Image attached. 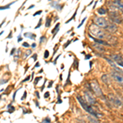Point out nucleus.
Segmentation results:
<instances>
[{
  "label": "nucleus",
  "mask_w": 123,
  "mask_h": 123,
  "mask_svg": "<svg viewBox=\"0 0 123 123\" xmlns=\"http://www.w3.org/2000/svg\"><path fill=\"white\" fill-rule=\"evenodd\" d=\"M89 31L91 35H94L97 39H103L104 38H106V34L104 33V31L101 29V27H99L98 25H97L95 23H93L92 25H90Z\"/></svg>",
  "instance_id": "nucleus-1"
},
{
  "label": "nucleus",
  "mask_w": 123,
  "mask_h": 123,
  "mask_svg": "<svg viewBox=\"0 0 123 123\" xmlns=\"http://www.w3.org/2000/svg\"><path fill=\"white\" fill-rule=\"evenodd\" d=\"M76 98H77V100H78L79 104H80L81 105L82 108L84 109L85 111H86V112H88V113L91 114L92 116L95 117H101V115H98V113H97V112H95L94 109H93V108L90 106V105L88 104V103H86L84 99H83L82 97H81V96H80V95H78V96L76 97Z\"/></svg>",
  "instance_id": "nucleus-2"
},
{
  "label": "nucleus",
  "mask_w": 123,
  "mask_h": 123,
  "mask_svg": "<svg viewBox=\"0 0 123 123\" xmlns=\"http://www.w3.org/2000/svg\"><path fill=\"white\" fill-rule=\"evenodd\" d=\"M94 22L97 25H98L101 28H104V29H107L108 26V23L109 21H107L106 19L104 18V17H95L94 18Z\"/></svg>",
  "instance_id": "nucleus-3"
},
{
  "label": "nucleus",
  "mask_w": 123,
  "mask_h": 123,
  "mask_svg": "<svg viewBox=\"0 0 123 123\" xmlns=\"http://www.w3.org/2000/svg\"><path fill=\"white\" fill-rule=\"evenodd\" d=\"M90 86H91V88H92L93 91L95 93V94H96L97 96H101V95L103 94V92H102V90H101V89L99 87V85L98 84V82H97L96 80L91 81Z\"/></svg>",
  "instance_id": "nucleus-4"
},
{
  "label": "nucleus",
  "mask_w": 123,
  "mask_h": 123,
  "mask_svg": "<svg viewBox=\"0 0 123 123\" xmlns=\"http://www.w3.org/2000/svg\"><path fill=\"white\" fill-rule=\"evenodd\" d=\"M111 76H112V79H113L117 83H118L120 85L123 86V76H122L121 74H119V73H117V71H112Z\"/></svg>",
  "instance_id": "nucleus-5"
},
{
  "label": "nucleus",
  "mask_w": 123,
  "mask_h": 123,
  "mask_svg": "<svg viewBox=\"0 0 123 123\" xmlns=\"http://www.w3.org/2000/svg\"><path fill=\"white\" fill-rule=\"evenodd\" d=\"M110 18L112 19V22H116V23H122V18L120 17V16L116 11H112L110 12Z\"/></svg>",
  "instance_id": "nucleus-6"
},
{
  "label": "nucleus",
  "mask_w": 123,
  "mask_h": 123,
  "mask_svg": "<svg viewBox=\"0 0 123 123\" xmlns=\"http://www.w3.org/2000/svg\"><path fill=\"white\" fill-rule=\"evenodd\" d=\"M85 99H86L87 103H88L90 105H94L95 104V99L94 97L91 95V94L90 92H88V91H85Z\"/></svg>",
  "instance_id": "nucleus-7"
},
{
  "label": "nucleus",
  "mask_w": 123,
  "mask_h": 123,
  "mask_svg": "<svg viewBox=\"0 0 123 123\" xmlns=\"http://www.w3.org/2000/svg\"><path fill=\"white\" fill-rule=\"evenodd\" d=\"M111 58L112 59L113 61L116 62V63L119 66L122 67H123V58L121 56H119V55H111Z\"/></svg>",
  "instance_id": "nucleus-8"
},
{
  "label": "nucleus",
  "mask_w": 123,
  "mask_h": 123,
  "mask_svg": "<svg viewBox=\"0 0 123 123\" xmlns=\"http://www.w3.org/2000/svg\"><path fill=\"white\" fill-rule=\"evenodd\" d=\"M90 39H92L93 40H94L95 43H98V44L107 45V46H108H108H109V43H107L106 41L103 40V39H97V38H94V37H93L92 35H90Z\"/></svg>",
  "instance_id": "nucleus-9"
},
{
  "label": "nucleus",
  "mask_w": 123,
  "mask_h": 123,
  "mask_svg": "<svg viewBox=\"0 0 123 123\" xmlns=\"http://www.w3.org/2000/svg\"><path fill=\"white\" fill-rule=\"evenodd\" d=\"M113 4L116 6L117 8V9H120L121 11L123 12V3L120 0H114L113 1Z\"/></svg>",
  "instance_id": "nucleus-10"
},
{
  "label": "nucleus",
  "mask_w": 123,
  "mask_h": 123,
  "mask_svg": "<svg viewBox=\"0 0 123 123\" xmlns=\"http://www.w3.org/2000/svg\"><path fill=\"white\" fill-rule=\"evenodd\" d=\"M117 25H115L113 22L108 23V28H107V30H108L111 32H115V31H117Z\"/></svg>",
  "instance_id": "nucleus-11"
},
{
  "label": "nucleus",
  "mask_w": 123,
  "mask_h": 123,
  "mask_svg": "<svg viewBox=\"0 0 123 123\" xmlns=\"http://www.w3.org/2000/svg\"><path fill=\"white\" fill-rule=\"evenodd\" d=\"M105 59H106V61L108 62L109 63V64L111 65L113 68L115 69V70H117V71H120V70L118 69V67L116 66V63H115V62H113V61H112L111 59H109V58H107V57H105Z\"/></svg>",
  "instance_id": "nucleus-12"
},
{
  "label": "nucleus",
  "mask_w": 123,
  "mask_h": 123,
  "mask_svg": "<svg viewBox=\"0 0 123 123\" xmlns=\"http://www.w3.org/2000/svg\"><path fill=\"white\" fill-rule=\"evenodd\" d=\"M101 79H102L103 82H104V84H106V85H110V84H111L110 80H109L108 76H107V75H104V76H102V77H101Z\"/></svg>",
  "instance_id": "nucleus-13"
},
{
  "label": "nucleus",
  "mask_w": 123,
  "mask_h": 123,
  "mask_svg": "<svg viewBox=\"0 0 123 123\" xmlns=\"http://www.w3.org/2000/svg\"><path fill=\"white\" fill-rule=\"evenodd\" d=\"M88 120L90 121V123H100L99 121L97 119V117L92 116H88Z\"/></svg>",
  "instance_id": "nucleus-14"
},
{
  "label": "nucleus",
  "mask_w": 123,
  "mask_h": 123,
  "mask_svg": "<svg viewBox=\"0 0 123 123\" xmlns=\"http://www.w3.org/2000/svg\"><path fill=\"white\" fill-rule=\"evenodd\" d=\"M24 36L26 37V38H30L31 39H35V37H36V35H35V34L26 32V33L24 34Z\"/></svg>",
  "instance_id": "nucleus-15"
},
{
  "label": "nucleus",
  "mask_w": 123,
  "mask_h": 123,
  "mask_svg": "<svg viewBox=\"0 0 123 123\" xmlns=\"http://www.w3.org/2000/svg\"><path fill=\"white\" fill-rule=\"evenodd\" d=\"M106 10H105L104 8H99V9H98V14H100V15H104V14H106Z\"/></svg>",
  "instance_id": "nucleus-16"
},
{
  "label": "nucleus",
  "mask_w": 123,
  "mask_h": 123,
  "mask_svg": "<svg viewBox=\"0 0 123 123\" xmlns=\"http://www.w3.org/2000/svg\"><path fill=\"white\" fill-rule=\"evenodd\" d=\"M51 25V18H49V17H47L46 19V23H45V26L46 27H49Z\"/></svg>",
  "instance_id": "nucleus-17"
},
{
  "label": "nucleus",
  "mask_w": 123,
  "mask_h": 123,
  "mask_svg": "<svg viewBox=\"0 0 123 123\" xmlns=\"http://www.w3.org/2000/svg\"><path fill=\"white\" fill-rule=\"evenodd\" d=\"M76 13H77V9H76V12H74V15H73L72 17H71V19H69L68 21H66V24L69 23L70 21H72V20H74V19H75V17H76Z\"/></svg>",
  "instance_id": "nucleus-18"
},
{
  "label": "nucleus",
  "mask_w": 123,
  "mask_h": 123,
  "mask_svg": "<svg viewBox=\"0 0 123 123\" xmlns=\"http://www.w3.org/2000/svg\"><path fill=\"white\" fill-rule=\"evenodd\" d=\"M13 3H14V2H13V3H10V4H7V5H6V6H3V7H0V9H1V10L8 9L9 7H11V5H12V4H13Z\"/></svg>",
  "instance_id": "nucleus-19"
},
{
  "label": "nucleus",
  "mask_w": 123,
  "mask_h": 123,
  "mask_svg": "<svg viewBox=\"0 0 123 123\" xmlns=\"http://www.w3.org/2000/svg\"><path fill=\"white\" fill-rule=\"evenodd\" d=\"M94 47L95 48V49H97V50L100 51V52H104V49L103 47H100V46H98V45H94Z\"/></svg>",
  "instance_id": "nucleus-20"
},
{
  "label": "nucleus",
  "mask_w": 123,
  "mask_h": 123,
  "mask_svg": "<svg viewBox=\"0 0 123 123\" xmlns=\"http://www.w3.org/2000/svg\"><path fill=\"white\" fill-rule=\"evenodd\" d=\"M59 25H60V24H59V23H57V25H55V27H54V28H53V30L52 31V33L54 34L55 32H56V31H57V29H58V27H59Z\"/></svg>",
  "instance_id": "nucleus-21"
},
{
  "label": "nucleus",
  "mask_w": 123,
  "mask_h": 123,
  "mask_svg": "<svg viewBox=\"0 0 123 123\" xmlns=\"http://www.w3.org/2000/svg\"><path fill=\"white\" fill-rule=\"evenodd\" d=\"M41 21H42V19H39L38 25H37L36 26H35V29H38V28H39V27L41 26Z\"/></svg>",
  "instance_id": "nucleus-22"
},
{
  "label": "nucleus",
  "mask_w": 123,
  "mask_h": 123,
  "mask_svg": "<svg viewBox=\"0 0 123 123\" xmlns=\"http://www.w3.org/2000/svg\"><path fill=\"white\" fill-rule=\"evenodd\" d=\"M49 51H48V50H45V52H44V57H45V58H47V57H49Z\"/></svg>",
  "instance_id": "nucleus-23"
},
{
  "label": "nucleus",
  "mask_w": 123,
  "mask_h": 123,
  "mask_svg": "<svg viewBox=\"0 0 123 123\" xmlns=\"http://www.w3.org/2000/svg\"><path fill=\"white\" fill-rule=\"evenodd\" d=\"M41 13H42V11H39V12H36L35 13H34L33 17H36L37 15H40Z\"/></svg>",
  "instance_id": "nucleus-24"
},
{
  "label": "nucleus",
  "mask_w": 123,
  "mask_h": 123,
  "mask_svg": "<svg viewBox=\"0 0 123 123\" xmlns=\"http://www.w3.org/2000/svg\"><path fill=\"white\" fill-rule=\"evenodd\" d=\"M85 20H86V17H85V18L82 20V21H81V22H80V25H78V28H80V27L81 26V25H82L83 24H84V22H85Z\"/></svg>",
  "instance_id": "nucleus-25"
},
{
  "label": "nucleus",
  "mask_w": 123,
  "mask_h": 123,
  "mask_svg": "<svg viewBox=\"0 0 123 123\" xmlns=\"http://www.w3.org/2000/svg\"><path fill=\"white\" fill-rule=\"evenodd\" d=\"M22 46H23V47H25V48H28V47H30V44H29L28 43L25 42V43H22Z\"/></svg>",
  "instance_id": "nucleus-26"
},
{
  "label": "nucleus",
  "mask_w": 123,
  "mask_h": 123,
  "mask_svg": "<svg viewBox=\"0 0 123 123\" xmlns=\"http://www.w3.org/2000/svg\"><path fill=\"white\" fill-rule=\"evenodd\" d=\"M41 79V77H37V78H35V84L36 85V84H38V82H39V80Z\"/></svg>",
  "instance_id": "nucleus-27"
},
{
  "label": "nucleus",
  "mask_w": 123,
  "mask_h": 123,
  "mask_svg": "<svg viewBox=\"0 0 123 123\" xmlns=\"http://www.w3.org/2000/svg\"><path fill=\"white\" fill-rule=\"evenodd\" d=\"M71 40H68V41H67V42L66 43H65V44H64V48H65V49H66V48H67V46H68L69 44H70V43H71Z\"/></svg>",
  "instance_id": "nucleus-28"
},
{
  "label": "nucleus",
  "mask_w": 123,
  "mask_h": 123,
  "mask_svg": "<svg viewBox=\"0 0 123 123\" xmlns=\"http://www.w3.org/2000/svg\"><path fill=\"white\" fill-rule=\"evenodd\" d=\"M31 50H27V52H26V53H25V57H27L29 56V54H31Z\"/></svg>",
  "instance_id": "nucleus-29"
},
{
  "label": "nucleus",
  "mask_w": 123,
  "mask_h": 123,
  "mask_svg": "<svg viewBox=\"0 0 123 123\" xmlns=\"http://www.w3.org/2000/svg\"><path fill=\"white\" fill-rule=\"evenodd\" d=\"M45 39H46V38H45V36H42V37H41V38H40V43H43V41L45 40Z\"/></svg>",
  "instance_id": "nucleus-30"
},
{
  "label": "nucleus",
  "mask_w": 123,
  "mask_h": 123,
  "mask_svg": "<svg viewBox=\"0 0 123 123\" xmlns=\"http://www.w3.org/2000/svg\"><path fill=\"white\" fill-rule=\"evenodd\" d=\"M30 79H31V76H29L28 77H26V78H25V80H22V82H25V81L29 80H30Z\"/></svg>",
  "instance_id": "nucleus-31"
},
{
  "label": "nucleus",
  "mask_w": 123,
  "mask_h": 123,
  "mask_svg": "<svg viewBox=\"0 0 123 123\" xmlns=\"http://www.w3.org/2000/svg\"><path fill=\"white\" fill-rule=\"evenodd\" d=\"M43 122L44 123H50V119H45Z\"/></svg>",
  "instance_id": "nucleus-32"
},
{
  "label": "nucleus",
  "mask_w": 123,
  "mask_h": 123,
  "mask_svg": "<svg viewBox=\"0 0 123 123\" xmlns=\"http://www.w3.org/2000/svg\"><path fill=\"white\" fill-rule=\"evenodd\" d=\"M53 84V81H51L50 84H49V85H48V88H50L51 86H52V85Z\"/></svg>",
  "instance_id": "nucleus-33"
},
{
  "label": "nucleus",
  "mask_w": 123,
  "mask_h": 123,
  "mask_svg": "<svg viewBox=\"0 0 123 123\" xmlns=\"http://www.w3.org/2000/svg\"><path fill=\"white\" fill-rule=\"evenodd\" d=\"M15 50H16V49H15V48H13V49H12V52H11V53H10V54H11V55H12L13 53H14Z\"/></svg>",
  "instance_id": "nucleus-34"
},
{
  "label": "nucleus",
  "mask_w": 123,
  "mask_h": 123,
  "mask_svg": "<svg viewBox=\"0 0 123 123\" xmlns=\"http://www.w3.org/2000/svg\"><path fill=\"white\" fill-rule=\"evenodd\" d=\"M49 92H47V93H45L44 97H45V98H48V97H49Z\"/></svg>",
  "instance_id": "nucleus-35"
},
{
  "label": "nucleus",
  "mask_w": 123,
  "mask_h": 123,
  "mask_svg": "<svg viewBox=\"0 0 123 123\" xmlns=\"http://www.w3.org/2000/svg\"><path fill=\"white\" fill-rule=\"evenodd\" d=\"M12 31H11V32L9 33V35H8V36H7V39L12 38Z\"/></svg>",
  "instance_id": "nucleus-36"
},
{
  "label": "nucleus",
  "mask_w": 123,
  "mask_h": 123,
  "mask_svg": "<svg viewBox=\"0 0 123 123\" xmlns=\"http://www.w3.org/2000/svg\"><path fill=\"white\" fill-rule=\"evenodd\" d=\"M33 58L35 59V60H36V59H37V54H35V55H34V56H33Z\"/></svg>",
  "instance_id": "nucleus-37"
},
{
  "label": "nucleus",
  "mask_w": 123,
  "mask_h": 123,
  "mask_svg": "<svg viewBox=\"0 0 123 123\" xmlns=\"http://www.w3.org/2000/svg\"><path fill=\"white\" fill-rule=\"evenodd\" d=\"M97 3H98V1H96V2H95V3H94V7H93V8H95V6H96Z\"/></svg>",
  "instance_id": "nucleus-38"
},
{
  "label": "nucleus",
  "mask_w": 123,
  "mask_h": 123,
  "mask_svg": "<svg viewBox=\"0 0 123 123\" xmlns=\"http://www.w3.org/2000/svg\"><path fill=\"white\" fill-rule=\"evenodd\" d=\"M31 46H32V48H35V46H36V44H35V43H32V45H31Z\"/></svg>",
  "instance_id": "nucleus-39"
},
{
  "label": "nucleus",
  "mask_w": 123,
  "mask_h": 123,
  "mask_svg": "<svg viewBox=\"0 0 123 123\" xmlns=\"http://www.w3.org/2000/svg\"><path fill=\"white\" fill-rule=\"evenodd\" d=\"M25 97H26V92H25V95H24V97H22V99L23 98H25Z\"/></svg>",
  "instance_id": "nucleus-40"
},
{
  "label": "nucleus",
  "mask_w": 123,
  "mask_h": 123,
  "mask_svg": "<svg viewBox=\"0 0 123 123\" xmlns=\"http://www.w3.org/2000/svg\"><path fill=\"white\" fill-rule=\"evenodd\" d=\"M35 7V6H34V5H31V6H30L28 9H31V8H32V7Z\"/></svg>",
  "instance_id": "nucleus-41"
},
{
  "label": "nucleus",
  "mask_w": 123,
  "mask_h": 123,
  "mask_svg": "<svg viewBox=\"0 0 123 123\" xmlns=\"http://www.w3.org/2000/svg\"><path fill=\"white\" fill-rule=\"evenodd\" d=\"M91 57V56H86L85 57V59H88V58H90Z\"/></svg>",
  "instance_id": "nucleus-42"
},
{
  "label": "nucleus",
  "mask_w": 123,
  "mask_h": 123,
  "mask_svg": "<svg viewBox=\"0 0 123 123\" xmlns=\"http://www.w3.org/2000/svg\"><path fill=\"white\" fill-rule=\"evenodd\" d=\"M39 67V63H37V64L35 65V67Z\"/></svg>",
  "instance_id": "nucleus-43"
},
{
  "label": "nucleus",
  "mask_w": 123,
  "mask_h": 123,
  "mask_svg": "<svg viewBox=\"0 0 123 123\" xmlns=\"http://www.w3.org/2000/svg\"><path fill=\"white\" fill-rule=\"evenodd\" d=\"M36 94H37V97H38V98H39V93L38 92H36Z\"/></svg>",
  "instance_id": "nucleus-44"
},
{
  "label": "nucleus",
  "mask_w": 123,
  "mask_h": 123,
  "mask_svg": "<svg viewBox=\"0 0 123 123\" xmlns=\"http://www.w3.org/2000/svg\"><path fill=\"white\" fill-rule=\"evenodd\" d=\"M100 1H101V2H102V0H100Z\"/></svg>",
  "instance_id": "nucleus-45"
}]
</instances>
